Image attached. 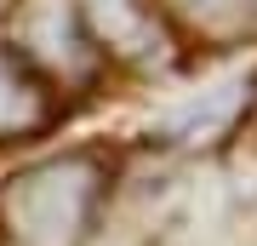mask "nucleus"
<instances>
[{"instance_id":"1","label":"nucleus","mask_w":257,"mask_h":246,"mask_svg":"<svg viewBox=\"0 0 257 246\" xmlns=\"http://www.w3.org/2000/svg\"><path fill=\"white\" fill-rule=\"evenodd\" d=\"M257 46V0H0V160Z\"/></svg>"}]
</instances>
